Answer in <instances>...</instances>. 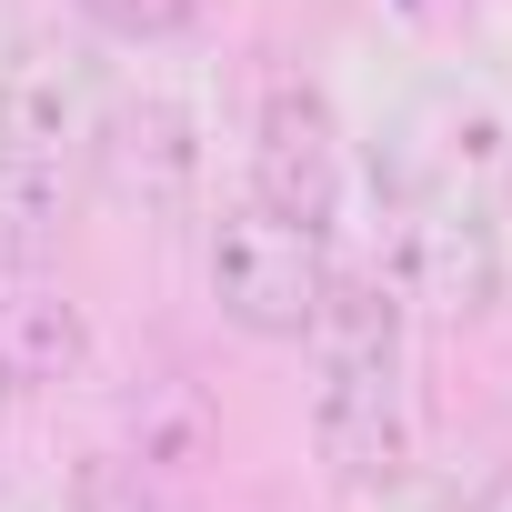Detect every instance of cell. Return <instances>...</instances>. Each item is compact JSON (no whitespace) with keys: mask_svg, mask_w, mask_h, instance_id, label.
Returning a JSON list of instances; mask_svg holds the SVG:
<instances>
[{"mask_svg":"<svg viewBox=\"0 0 512 512\" xmlns=\"http://www.w3.org/2000/svg\"><path fill=\"white\" fill-rule=\"evenodd\" d=\"M71 231V171L41 151H0V272H41Z\"/></svg>","mask_w":512,"mask_h":512,"instance_id":"cell-9","label":"cell"},{"mask_svg":"<svg viewBox=\"0 0 512 512\" xmlns=\"http://www.w3.org/2000/svg\"><path fill=\"white\" fill-rule=\"evenodd\" d=\"M382 171H392V201H462V211H492V201L512 191V131H502L492 101L432 91V101L402 111Z\"/></svg>","mask_w":512,"mask_h":512,"instance_id":"cell-2","label":"cell"},{"mask_svg":"<svg viewBox=\"0 0 512 512\" xmlns=\"http://www.w3.org/2000/svg\"><path fill=\"white\" fill-rule=\"evenodd\" d=\"M71 11L91 31H111V41H181L201 21V0H71Z\"/></svg>","mask_w":512,"mask_h":512,"instance_id":"cell-11","label":"cell"},{"mask_svg":"<svg viewBox=\"0 0 512 512\" xmlns=\"http://www.w3.org/2000/svg\"><path fill=\"white\" fill-rule=\"evenodd\" d=\"M91 372V322L71 292H51L41 272H0V382L61 392Z\"/></svg>","mask_w":512,"mask_h":512,"instance_id":"cell-8","label":"cell"},{"mask_svg":"<svg viewBox=\"0 0 512 512\" xmlns=\"http://www.w3.org/2000/svg\"><path fill=\"white\" fill-rule=\"evenodd\" d=\"M101 121V61L61 31H31L0 61V151H41L61 161L71 141H91Z\"/></svg>","mask_w":512,"mask_h":512,"instance_id":"cell-7","label":"cell"},{"mask_svg":"<svg viewBox=\"0 0 512 512\" xmlns=\"http://www.w3.org/2000/svg\"><path fill=\"white\" fill-rule=\"evenodd\" d=\"M332 262H322V231L272 211V201H231L211 221V302L231 332L251 342H302L312 332V302H322Z\"/></svg>","mask_w":512,"mask_h":512,"instance_id":"cell-1","label":"cell"},{"mask_svg":"<svg viewBox=\"0 0 512 512\" xmlns=\"http://www.w3.org/2000/svg\"><path fill=\"white\" fill-rule=\"evenodd\" d=\"M382 282H392L402 302L452 312V322L492 312V302H502V231H492V211L402 201V211H392V241H382Z\"/></svg>","mask_w":512,"mask_h":512,"instance_id":"cell-4","label":"cell"},{"mask_svg":"<svg viewBox=\"0 0 512 512\" xmlns=\"http://www.w3.org/2000/svg\"><path fill=\"white\" fill-rule=\"evenodd\" d=\"M312 442L342 482H402L412 472V392L402 362H322Z\"/></svg>","mask_w":512,"mask_h":512,"instance_id":"cell-6","label":"cell"},{"mask_svg":"<svg viewBox=\"0 0 512 512\" xmlns=\"http://www.w3.org/2000/svg\"><path fill=\"white\" fill-rule=\"evenodd\" d=\"M91 161H101V191L121 211L181 221L201 201V111L181 91H121L91 121Z\"/></svg>","mask_w":512,"mask_h":512,"instance_id":"cell-3","label":"cell"},{"mask_svg":"<svg viewBox=\"0 0 512 512\" xmlns=\"http://www.w3.org/2000/svg\"><path fill=\"white\" fill-rule=\"evenodd\" d=\"M251 201L332 231V211H342V121H332V101L312 81L262 91V121H251Z\"/></svg>","mask_w":512,"mask_h":512,"instance_id":"cell-5","label":"cell"},{"mask_svg":"<svg viewBox=\"0 0 512 512\" xmlns=\"http://www.w3.org/2000/svg\"><path fill=\"white\" fill-rule=\"evenodd\" d=\"M462 512H512V462H502V472H482V482H472V502H462Z\"/></svg>","mask_w":512,"mask_h":512,"instance_id":"cell-13","label":"cell"},{"mask_svg":"<svg viewBox=\"0 0 512 512\" xmlns=\"http://www.w3.org/2000/svg\"><path fill=\"white\" fill-rule=\"evenodd\" d=\"M322 362H402V292L382 272H332L302 332Z\"/></svg>","mask_w":512,"mask_h":512,"instance_id":"cell-10","label":"cell"},{"mask_svg":"<svg viewBox=\"0 0 512 512\" xmlns=\"http://www.w3.org/2000/svg\"><path fill=\"white\" fill-rule=\"evenodd\" d=\"M81 512H161V502H151V472L111 452V462H81Z\"/></svg>","mask_w":512,"mask_h":512,"instance_id":"cell-12","label":"cell"}]
</instances>
